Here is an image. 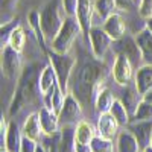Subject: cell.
Masks as SVG:
<instances>
[{
  "instance_id": "8992f818",
  "label": "cell",
  "mask_w": 152,
  "mask_h": 152,
  "mask_svg": "<svg viewBox=\"0 0 152 152\" xmlns=\"http://www.w3.org/2000/svg\"><path fill=\"white\" fill-rule=\"evenodd\" d=\"M111 49L116 55L126 56L134 66H137L138 62L143 61L142 50H140V46H138L137 40L134 37L128 35V34H126L125 37H122V38H119V40H114Z\"/></svg>"
},
{
  "instance_id": "f35d334b",
  "label": "cell",
  "mask_w": 152,
  "mask_h": 152,
  "mask_svg": "<svg viewBox=\"0 0 152 152\" xmlns=\"http://www.w3.org/2000/svg\"><path fill=\"white\" fill-rule=\"evenodd\" d=\"M145 28L152 34V17H149V18H146V24H145Z\"/></svg>"
},
{
  "instance_id": "3957f363",
  "label": "cell",
  "mask_w": 152,
  "mask_h": 152,
  "mask_svg": "<svg viewBox=\"0 0 152 152\" xmlns=\"http://www.w3.org/2000/svg\"><path fill=\"white\" fill-rule=\"evenodd\" d=\"M81 32H82V28H81L78 18L66 15L59 32L52 40V43H50V47L58 53H69L73 43L76 41V38L79 37Z\"/></svg>"
},
{
  "instance_id": "f1b7e54d",
  "label": "cell",
  "mask_w": 152,
  "mask_h": 152,
  "mask_svg": "<svg viewBox=\"0 0 152 152\" xmlns=\"http://www.w3.org/2000/svg\"><path fill=\"white\" fill-rule=\"evenodd\" d=\"M29 24H31L32 31L35 32V37H37L38 43L41 44L43 49H46V37H44L43 29H41V12L32 11L29 14Z\"/></svg>"
},
{
  "instance_id": "ffe728a7",
  "label": "cell",
  "mask_w": 152,
  "mask_h": 152,
  "mask_svg": "<svg viewBox=\"0 0 152 152\" xmlns=\"http://www.w3.org/2000/svg\"><path fill=\"white\" fill-rule=\"evenodd\" d=\"M142 99H143V96L137 91V88L135 87H128V85L125 87V90L120 96V100L126 107V110H128L131 117H134V114L138 108V104L142 102Z\"/></svg>"
},
{
  "instance_id": "83f0119b",
  "label": "cell",
  "mask_w": 152,
  "mask_h": 152,
  "mask_svg": "<svg viewBox=\"0 0 152 152\" xmlns=\"http://www.w3.org/2000/svg\"><path fill=\"white\" fill-rule=\"evenodd\" d=\"M24 43H26V34H24V29L21 26H15L9 32V37H8V44L15 49L17 52H23L24 49Z\"/></svg>"
},
{
  "instance_id": "ab89813d",
  "label": "cell",
  "mask_w": 152,
  "mask_h": 152,
  "mask_svg": "<svg viewBox=\"0 0 152 152\" xmlns=\"http://www.w3.org/2000/svg\"><path fill=\"white\" fill-rule=\"evenodd\" d=\"M143 99H145V100H148V102H151V104H152V90H151V91H148V93H146V94L143 96Z\"/></svg>"
},
{
  "instance_id": "ac0fdd59",
  "label": "cell",
  "mask_w": 152,
  "mask_h": 152,
  "mask_svg": "<svg viewBox=\"0 0 152 152\" xmlns=\"http://www.w3.org/2000/svg\"><path fill=\"white\" fill-rule=\"evenodd\" d=\"M142 148L138 145L135 135L126 128L117 134L116 138V152H140Z\"/></svg>"
},
{
  "instance_id": "5bb4252c",
  "label": "cell",
  "mask_w": 152,
  "mask_h": 152,
  "mask_svg": "<svg viewBox=\"0 0 152 152\" xmlns=\"http://www.w3.org/2000/svg\"><path fill=\"white\" fill-rule=\"evenodd\" d=\"M128 129L135 135L142 151L151 146V135H152V120L146 122H132L128 125Z\"/></svg>"
},
{
  "instance_id": "4316f807",
  "label": "cell",
  "mask_w": 152,
  "mask_h": 152,
  "mask_svg": "<svg viewBox=\"0 0 152 152\" xmlns=\"http://www.w3.org/2000/svg\"><path fill=\"white\" fill-rule=\"evenodd\" d=\"M110 113L113 114V117L119 122L120 126H128V125H129L131 116H129L128 110H126V107L123 105V102H122L120 99H114V102H113V105H111Z\"/></svg>"
},
{
  "instance_id": "8d00e7d4",
  "label": "cell",
  "mask_w": 152,
  "mask_h": 152,
  "mask_svg": "<svg viewBox=\"0 0 152 152\" xmlns=\"http://www.w3.org/2000/svg\"><path fill=\"white\" fill-rule=\"evenodd\" d=\"M116 3H117V9L120 11H131L135 6L134 0H116Z\"/></svg>"
},
{
  "instance_id": "9a60e30c",
  "label": "cell",
  "mask_w": 152,
  "mask_h": 152,
  "mask_svg": "<svg viewBox=\"0 0 152 152\" xmlns=\"http://www.w3.org/2000/svg\"><path fill=\"white\" fill-rule=\"evenodd\" d=\"M134 87L142 96L152 90V64H143L137 69L134 76Z\"/></svg>"
},
{
  "instance_id": "60d3db41",
  "label": "cell",
  "mask_w": 152,
  "mask_h": 152,
  "mask_svg": "<svg viewBox=\"0 0 152 152\" xmlns=\"http://www.w3.org/2000/svg\"><path fill=\"white\" fill-rule=\"evenodd\" d=\"M35 152H46V149H44V148H43L41 145H38V146H37V151H35Z\"/></svg>"
},
{
  "instance_id": "4dcf8cb0",
  "label": "cell",
  "mask_w": 152,
  "mask_h": 152,
  "mask_svg": "<svg viewBox=\"0 0 152 152\" xmlns=\"http://www.w3.org/2000/svg\"><path fill=\"white\" fill-rule=\"evenodd\" d=\"M40 145L46 149V152H59L61 145V129L53 134H44L40 140Z\"/></svg>"
},
{
  "instance_id": "2e32d148",
  "label": "cell",
  "mask_w": 152,
  "mask_h": 152,
  "mask_svg": "<svg viewBox=\"0 0 152 152\" xmlns=\"http://www.w3.org/2000/svg\"><path fill=\"white\" fill-rule=\"evenodd\" d=\"M38 116H40V123H41V128L44 131V134H53L58 132L59 128V117L58 114L53 113L49 107H41L40 111H38Z\"/></svg>"
},
{
  "instance_id": "277c9868",
  "label": "cell",
  "mask_w": 152,
  "mask_h": 152,
  "mask_svg": "<svg viewBox=\"0 0 152 152\" xmlns=\"http://www.w3.org/2000/svg\"><path fill=\"white\" fill-rule=\"evenodd\" d=\"M47 58L50 66L53 67L56 78H58V84L62 88V91L67 94V88H69V81L70 76L76 67V58L69 53H58L55 50H49L47 52Z\"/></svg>"
},
{
  "instance_id": "4fadbf2b",
  "label": "cell",
  "mask_w": 152,
  "mask_h": 152,
  "mask_svg": "<svg viewBox=\"0 0 152 152\" xmlns=\"http://www.w3.org/2000/svg\"><path fill=\"white\" fill-rule=\"evenodd\" d=\"M23 131L18 128L15 120H9L5 132V151L6 152H20L21 140H23Z\"/></svg>"
},
{
  "instance_id": "74e56055",
  "label": "cell",
  "mask_w": 152,
  "mask_h": 152,
  "mask_svg": "<svg viewBox=\"0 0 152 152\" xmlns=\"http://www.w3.org/2000/svg\"><path fill=\"white\" fill-rule=\"evenodd\" d=\"M75 152H93V149H91L90 145H82V143H78V142H76Z\"/></svg>"
},
{
  "instance_id": "f546056e",
  "label": "cell",
  "mask_w": 152,
  "mask_h": 152,
  "mask_svg": "<svg viewBox=\"0 0 152 152\" xmlns=\"http://www.w3.org/2000/svg\"><path fill=\"white\" fill-rule=\"evenodd\" d=\"M117 9L116 0H94V11L100 18H107L110 17L114 11Z\"/></svg>"
},
{
  "instance_id": "7c38bea8",
  "label": "cell",
  "mask_w": 152,
  "mask_h": 152,
  "mask_svg": "<svg viewBox=\"0 0 152 152\" xmlns=\"http://www.w3.org/2000/svg\"><path fill=\"white\" fill-rule=\"evenodd\" d=\"M94 2L91 0H79L78 12H76V18H78L82 32L88 35V32L93 28V14H94Z\"/></svg>"
},
{
  "instance_id": "1f68e13d",
  "label": "cell",
  "mask_w": 152,
  "mask_h": 152,
  "mask_svg": "<svg viewBox=\"0 0 152 152\" xmlns=\"http://www.w3.org/2000/svg\"><path fill=\"white\" fill-rule=\"evenodd\" d=\"M93 152H116V143H113L110 138H104L100 135H94V138L90 143Z\"/></svg>"
},
{
  "instance_id": "52a82bcc",
  "label": "cell",
  "mask_w": 152,
  "mask_h": 152,
  "mask_svg": "<svg viewBox=\"0 0 152 152\" xmlns=\"http://www.w3.org/2000/svg\"><path fill=\"white\" fill-rule=\"evenodd\" d=\"M2 73L8 79H15L21 70V52H17L9 44L2 46Z\"/></svg>"
},
{
  "instance_id": "d6986e66",
  "label": "cell",
  "mask_w": 152,
  "mask_h": 152,
  "mask_svg": "<svg viewBox=\"0 0 152 152\" xmlns=\"http://www.w3.org/2000/svg\"><path fill=\"white\" fill-rule=\"evenodd\" d=\"M23 135L24 137H29L35 142H40L43 135H44V131L41 128V123H40V116L38 113H31L28 119L24 120V125H23Z\"/></svg>"
},
{
  "instance_id": "836d02e7",
  "label": "cell",
  "mask_w": 152,
  "mask_h": 152,
  "mask_svg": "<svg viewBox=\"0 0 152 152\" xmlns=\"http://www.w3.org/2000/svg\"><path fill=\"white\" fill-rule=\"evenodd\" d=\"M79 0H62V9L67 17H76Z\"/></svg>"
},
{
  "instance_id": "e575fe53",
  "label": "cell",
  "mask_w": 152,
  "mask_h": 152,
  "mask_svg": "<svg viewBox=\"0 0 152 152\" xmlns=\"http://www.w3.org/2000/svg\"><path fill=\"white\" fill-rule=\"evenodd\" d=\"M138 15L145 20L152 17V0H142L138 5Z\"/></svg>"
},
{
  "instance_id": "ee69618b",
  "label": "cell",
  "mask_w": 152,
  "mask_h": 152,
  "mask_svg": "<svg viewBox=\"0 0 152 152\" xmlns=\"http://www.w3.org/2000/svg\"><path fill=\"white\" fill-rule=\"evenodd\" d=\"M140 152H143V151H140Z\"/></svg>"
},
{
  "instance_id": "7bdbcfd3",
  "label": "cell",
  "mask_w": 152,
  "mask_h": 152,
  "mask_svg": "<svg viewBox=\"0 0 152 152\" xmlns=\"http://www.w3.org/2000/svg\"><path fill=\"white\" fill-rule=\"evenodd\" d=\"M151 148H152V135H151Z\"/></svg>"
},
{
  "instance_id": "d6a6232c",
  "label": "cell",
  "mask_w": 152,
  "mask_h": 152,
  "mask_svg": "<svg viewBox=\"0 0 152 152\" xmlns=\"http://www.w3.org/2000/svg\"><path fill=\"white\" fill-rule=\"evenodd\" d=\"M134 122H146V120H152V104L148 100L142 99V102L138 104V108L132 117Z\"/></svg>"
},
{
  "instance_id": "8fae6325",
  "label": "cell",
  "mask_w": 152,
  "mask_h": 152,
  "mask_svg": "<svg viewBox=\"0 0 152 152\" xmlns=\"http://www.w3.org/2000/svg\"><path fill=\"white\" fill-rule=\"evenodd\" d=\"M119 126H120L119 122L113 117L111 113H104V114H99V119L96 123V132L100 137L113 140L119 134Z\"/></svg>"
},
{
  "instance_id": "b9f144b4",
  "label": "cell",
  "mask_w": 152,
  "mask_h": 152,
  "mask_svg": "<svg viewBox=\"0 0 152 152\" xmlns=\"http://www.w3.org/2000/svg\"><path fill=\"white\" fill-rule=\"evenodd\" d=\"M143 152H152V148H151V146H148L146 149H143Z\"/></svg>"
},
{
  "instance_id": "cb8c5ba5",
  "label": "cell",
  "mask_w": 152,
  "mask_h": 152,
  "mask_svg": "<svg viewBox=\"0 0 152 152\" xmlns=\"http://www.w3.org/2000/svg\"><path fill=\"white\" fill-rule=\"evenodd\" d=\"M135 40L140 46L142 50V56L145 64H152V34L145 28L135 35Z\"/></svg>"
},
{
  "instance_id": "6da1fadb",
  "label": "cell",
  "mask_w": 152,
  "mask_h": 152,
  "mask_svg": "<svg viewBox=\"0 0 152 152\" xmlns=\"http://www.w3.org/2000/svg\"><path fill=\"white\" fill-rule=\"evenodd\" d=\"M107 69L97 61H85L78 67L73 78L72 94L79 100L81 104H94V99L102 90L105 82Z\"/></svg>"
},
{
  "instance_id": "e0dca14e",
  "label": "cell",
  "mask_w": 152,
  "mask_h": 152,
  "mask_svg": "<svg viewBox=\"0 0 152 152\" xmlns=\"http://www.w3.org/2000/svg\"><path fill=\"white\" fill-rule=\"evenodd\" d=\"M105 32L113 38V40H119V38L125 37L126 35V26H125V21L123 18L116 14V12H113L110 17H107L104 20V26Z\"/></svg>"
},
{
  "instance_id": "7a4b0ae2",
  "label": "cell",
  "mask_w": 152,
  "mask_h": 152,
  "mask_svg": "<svg viewBox=\"0 0 152 152\" xmlns=\"http://www.w3.org/2000/svg\"><path fill=\"white\" fill-rule=\"evenodd\" d=\"M37 64H31L28 67H24L18 76V85L17 90L14 93V97L11 100L9 105V116L14 117L15 114H18L26 105L32 104L34 100L41 94L40 87H38V78H40Z\"/></svg>"
},
{
  "instance_id": "603a6c76",
  "label": "cell",
  "mask_w": 152,
  "mask_h": 152,
  "mask_svg": "<svg viewBox=\"0 0 152 152\" xmlns=\"http://www.w3.org/2000/svg\"><path fill=\"white\" fill-rule=\"evenodd\" d=\"M75 146H76V125H62L59 152H75Z\"/></svg>"
},
{
  "instance_id": "5b68a950",
  "label": "cell",
  "mask_w": 152,
  "mask_h": 152,
  "mask_svg": "<svg viewBox=\"0 0 152 152\" xmlns=\"http://www.w3.org/2000/svg\"><path fill=\"white\" fill-rule=\"evenodd\" d=\"M62 23H64V18L61 15V9L58 3L55 0L49 2L46 8L41 11V29H43L44 37L53 40L56 34L59 32Z\"/></svg>"
},
{
  "instance_id": "44dd1931",
  "label": "cell",
  "mask_w": 152,
  "mask_h": 152,
  "mask_svg": "<svg viewBox=\"0 0 152 152\" xmlns=\"http://www.w3.org/2000/svg\"><path fill=\"white\" fill-rule=\"evenodd\" d=\"M67 94H69V93H67ZM67 94L62 91V88L59 87V84H56L46 96H43V99H44L46 107H49L53 113L59 114L62 105H64V100H66V96H67Z\"/></svg>"
},
{
  "instance_id": "ba28073f",
  "label": "cell",
  "mask_w": 152,
  "mask_h": 152,
  "mask_svg": "<svg viewBox=\"0 0 152 152\" xmlns=\"http://www.w3.org/2000/svg\"><path fill=\"white\" fill-rule=\"evenodd\" d=\"M58 117L61 125H76L82 120V104L72 93H69Z\"/></svg>"
},
{
  "instance_id": "484cf974",
  "label": "cell",
  "mask_w": 152,
  "mask_h": 152,
  "mask_svg": "<svg viewBox=\"0 0 152 152\" xmlns=\"http://www.w3.org/2000/svg\"><path fill=\"white\" fill-rule=\"evenodd\" d=\"M113 102H114V97H113L111 91L108 90V88H102V90L99 91V94L96 96L93 105H94L96 113L104 114V113H110Z\"/></svg>"
},
{
  "instance_id": "7402d4cb",
  "label": "cell",
  "mask_w": 152,
  "mask_h": 152,
  "mask_svg": "<svg viewBox=\"0 0 152 152\" xmlns=\"http://www.w3.org/2000/svg\"><path fill=\"white\" fill-rule=\"evenodd\" d=\"M56 84H58V78H56V73H55L53 67L50 64L43 67V70L40 73V78H38V87H40L41 96H46Z\"/></svg>"
},
{
  "instance_id": "d4e9b609",
  "label": "cell",
  "mask_w": 152,
  "mask_h": 152,
  "mask_svg": "<svg viewBox=\"0 0 152 152\" xmlns=\"http://www.w3.org/2000/svg\"><path fill=\"white\" fill-rule=\"evenodd\" d=\"M96 135V128H93L91 123L81 120L76 123V142L82 145H90Z\"/></svg>"
},
{
  "instance_id": "9c48e42d",
  "label": "cell",
  "mask_w": 152,
  "mask_h": 152,
  "mask_svg": "<svg viewBox=\"0 0 152 152\" xmlns=\"http://www.w3.org/2000/svg\"><path fill=\"white\" fill-rule=\"evenodd\" d=\"M88 38H90L91 52L96 59H102L114 43V40L105 32L104 28H91V31L88 32Z\"/></svg>"
},
{
  "instance_id": "d590c367",
  "label": "cell",
  "mask_w": 152,
  "mask_h": 152,
  "mask_svg": "<svg viewBox=\"0 0 152 152\" xmlns=\"http://www.w3.org/2000/svg\"><path fill=\"white\" fill-rule=\"evenodd\" d=\"M38 146V142L32 140L29 137H23L21 140V146H20V152H35Z\"/></svg>"
},
{
  "instance_id": "30bf717a",
  "label": "cell",
  "mask_w": 152,
  "mask_h": 152,
  "mask_svg": "<svg viewBox=\"0 0 152 152\" xmlns=\"http://www.w3.org/2000/svg\"><path fill=\"white\" fill-rule=\"evenodd\" d=\"M132 67L134 64L126 56L116 55V59H114V64H113V78L117 85H122V87L129 85V82L132 81V76H134Z\"/></svg>"
}]
</instances>
